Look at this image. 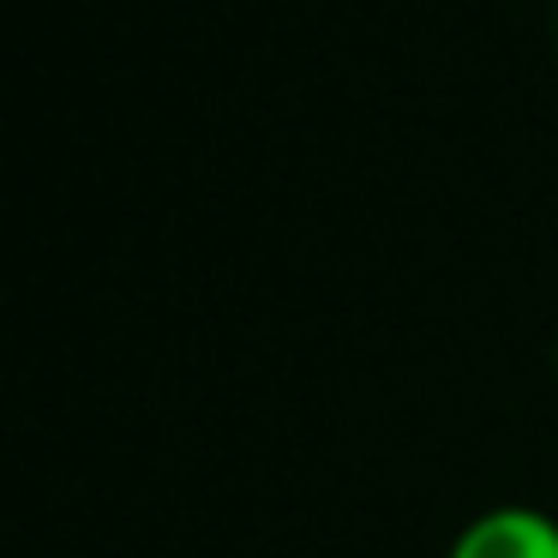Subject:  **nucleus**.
<instances>
[{
    "label": "nucleus",
    "instance_id": "f257e3e1",
    "mask_svg": "<svg viewBox=\"0 0 558 558\" xmlns=\"http://www.w3.org/2000/svg\"><path fill=\"white\" fill-rule=\"evenodd\" d=\"M445 558H558V522L534 505H493L450 541Z\"/></svg>",
    "mask_w": 558,
    "mask_h": 558
},
{
    "label": "nucleus",
    "instance_id": "f03ea898",
    "mask_svg": "<svg viewBox=\"0 0 558 558\" xmlns=\"http://www.w3.org/2000/svg\"><path fill=\"white\" fill-rule=\"evenodd\" d=\"M553 361H558V349H553Z\"/></svg>",
    "mask_w": 558,
    "mask_h": 558
}]
</instances>
